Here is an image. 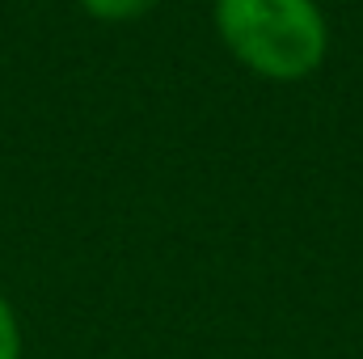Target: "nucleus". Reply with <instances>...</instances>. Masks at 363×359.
<instances>
[{"mask_svg": "<svg viewBox=\"0 0 363 359\" xmlns=\"http://www.w3.org/2000/svg\"><path fill=\"white\" fill-rule=\"evenodd\" d=\"M220 47L271 85L308 81L330 55V17L321 0H211Z\"/></svg>", "mask_w": 363, "mask_h": 359, "instance_id": "obj_1", "label": "nucleus"}, {"mask_svg": "<svg viewBox=\"0 0 363 359\" xmlns=\"http://www.w3.org/2000/svg\"><path fill=\"white\" fill-rule=\"evenodd\" d=\"M77 4L101 26H127V21L148 17L161 0H77Z\"/></svg>", "mask_w": 363, "mask_h": 359, "instance_id": "obj_2", "label": "nucleus"}, {"mask_svg": "<svg viewBox=\"0 0 363 359\" xmlns=\"http://www.w3.org/2000/svg\"><path fill=\"white\" fill-rule=\"evenodd\" d=\"M26 355V334H21V317L13 309V300L0 287V359H21Z\"/></svg>", "mask_w": 363, "mask_h": 359, "instance_id": "obj_3", "label": "nucleus"}]
</instances>
